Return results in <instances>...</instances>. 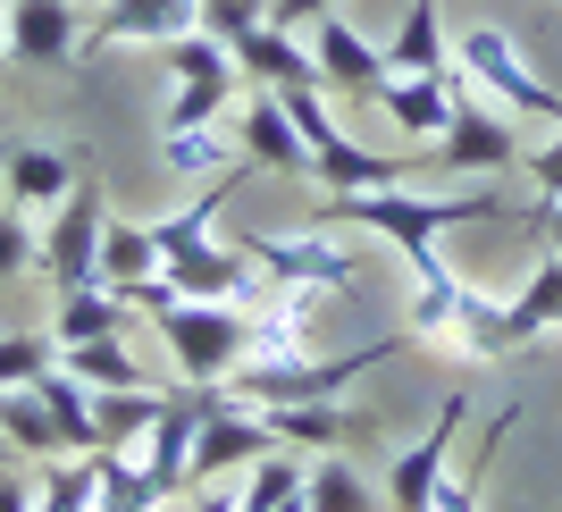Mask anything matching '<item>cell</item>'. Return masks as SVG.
Here are the masks:
<instances>
[{
    "label": "cell",
    "mask_w": 562,
    "mask_h": 512,
    "mask_svg": "<svg viewBox=\"0 0 562 512\" xmlns=\"http://www.w3.org/2000/svg\"><path fill=\"white\" fill-rule=\"evenodd\" d=\"M487 219H513L504 193H412V186H370V193H319V219L311 227H370L386 235L403 260H412V286L437 278V235L453 227H487Z\"/></svg>",
    "instance_id": "6da1fadb"
},
{
    "label": "cell",
    "mask_w": 562,
    "mask_h": 512,
    "mask_svg": "<svg viewBox=\"0 0 562 512\" xmlns=\"http://www.w3.org/2000/svg\"><path fill=\"white\" fill-rule=\"evenodd\" d=\"M117 303L151 311V327H160V345L177 353V378H186V387H227V370L252 353V303H193V294L168 286V269L117 286Z\"/></svg>",
    "instance_id": "7a4b0ae2"
},
{
    "label": "cell",
    "mask_w": 562,
    "mask_h": 512,
    "mask_svg": "<svg viewBox=\"0 0 562 512\" xmlns=\"http://www.w3.org/2000/svg\"><path fill=\"white\" fill-rule=\"evenodd\" d=\"M403 345H412V327H403V336H378V345H352V353H336V361H303V353L244 361V370L227 378V396L252 403V412H269V403H336L352 378H370L378 361H395Z\"/></svg>",
    "instance_id": "3957f363"
},
{
    "label": "cell",
    "mask_w": 562,
    "mask_h": 512,
    "mask_svg": "<svg viewBox=\"0 0 562 512\" xmlns=\"http://www.w3.org/2000/svg\"><path fill=\"white\" fill-rule=\"evenodd\" d=\"M453 68H462L487 101H504L513 118H554V126H562V93L520 59V43L504 34V25H470L462 43H453Z\"/></svg>",
    "instance_id": "277c9868"
},
{
    "label": "cell",
    "mask_w": 562,
    "mask_h": 512,
    "mask_svg": "<svg viewBox=\"0 0 562 512\" xmlns=\"http://www.w3.org/2000/svg\"><path fill=\"white\" fill-rule=\"evenodd\" d=\"M487 168H520V143H513V126L479 101V85H470L462 110H453V126L437 143H420V177L453 186V177H487Z\"/></svg>",
    "instance_id": "5b68a950"
},
{
    "label": "cell",
    "mask_w": 562,
    "mask_h": 512,
    "mask_svg": "<svg viewBox=\"0 0 562 512\" xmlns=\"http://www.w3.org/2000/svg\"><path fill=\"white\" fill-rule=\"evenodd\" d=\"M235 253L252 260L269 286H303V294H345V286H361V260L345 253V244H328V235H244Z\"/></svg>",
    "instance_id": "8992f818"
},
{
    "label": "cell",
    "mask_w": 562,
    "mask_h": 512,
    "mask_svg": "<svg viewBox=\"0 0 562 512\" xmlns=\"http://www.w3.org/2000/svg\"><path fill=\"white\" fill-rule=\"evenodd\" d=\"M470 420V378L437 403V420L420 428V445H403L395 463H386V512H428L437 488H446V463H453V437H462Z\"/></svg>",
    "instance_id": "52a82bcc"
},
{
    "label": "cell",
    "mask_w": 562,
    "mask_h": 512,
    "mask_svg": "<svg viewBox=\"0 0 562 512\" xmlns=\"http://www.w3.org/2000/svg\"><path fill=\"white\" fill-rule=\"evenodd\" d=\"M101 227H110V210H101V186L85 177V186L43 219V278L50 286H93L101 278Z\"/></svg>",
    "instance_id": "ba28073f"
},
{
    "label": "cell",
    "mask_w": 562,
    "mask_h": 512,
    "mask_svg": "<svg viewBox=\"0 0 562 512\" xmlns=\"http://www.w3.org/2000/svg\"><path fill=\"white\" fill-rule=\"evenodd\" d=\"M76 186H85V160L68 143H0V202H18L25 219H50Z\"/></svg>",
    "instance_id": "9c48e42d"
},
{
    "label": "cell",
    "mask_w": 562,
    "mask_h": 512,
    "mask_svg": "<svg viewBox=\"0 0 562 512\" xmlns=\"http://www.w3.org/2000/svg\"><path fill=\"white\" fill-rule=\"evenodd\" d=\"M202 25V0H101L93 18H85V59H101V51H160L177 43V34H193Z\"/></svg>",
    "instance_id": "30bf717a"
},
{
    "label": "cell",
    "mask_w": 562,
    "mask_h": 512,
    "mask_svg": "<svg viewBox=\"0 0 562 512\" xmlns=\"http://www.w3.org/2000/svg\"><path fill=\"white\" fill-rule=\"evenodd\" d=\"M244 177H311V143L285 110V93L269 85H244V143H235Z\"/></svg>",
    "instance_id": "8fae6325"
},
{
    "label": "cell",
    "mask_w": 562,
    "mask_h": 512,
    "mask_svg": "<svg viewBox=\"0 0 562 512\" xmlns=\"http://www.w3.org/2000/svg\"><path fill=\"white\" fill-rule=\"evenodd\" d=\"M269 420L252 412V403H211L202 412V437H193V463H186V488H211V479H227V470H252L260 454H269Z\"/></svg>",
    "instance_id": "7c38bea8"
},
{
    "label": "cell",
    "mask_w": 562,
    "mask_h": 512,
    "mask_svg": "<svg viewBox=\"0 0 562 512\" xmlns=\"http://www.w3.org/2000/svg\"><path fill=\"white\" fill-rule=\"evenodd\" d=\"M311 51H319V85H328V93H352V101H378V85L395 76L386 68V43H370L345 9L311 18Z\"/></svg>",
    "instance_id": "4fadbf2b"
},
{
    "label": "cell",
    "mask_w": 562,
    "mask_h": 512,
    "mask_svg": "<svg viewBox=\"0 0 562 512\" xmlns=\"http://www.w3.org/2000/svg\"><path fill=\"white\" fill-rule=\"evenodd\" d=\"M227 51H235V68H244V85H269V93H311V85H319V51L294 43V25H278V18L244 25ZM319 93H328V85H319Z\"/></svg>",
    "instance_id": "5bb4252c"
},
{
    "label": "cell",
    "mask_w": 562,
    "mask_h": 512,
    "mask_svg": "<svg viewBox=\"0 0 562 512\" xmlns=\"http://www.w3.org/2000/svg\"><path fill=\"white\" fill-rule=\"evenodd\" d=\"M218 403V387H186V396H168L160 420L143 428V479L160 488V504L186 488V463H193V437H202V412Z\"/></svg>",
    "instance_id": "9a60e30c"
},
{
    "label": "cell",
    "mask_w": 562,
    "mask_h": 512,
    "mask_svg": "<svg viewBox=\"0 0 562 512\" xmlns=\"http://www.w3.org/2000/svg\"><path fill=\"white\" fill-rule=\"evenodd\" d=\"M470 93V76L462 68H437V76H386L378 85V110L395 118V135L403 143H437L453 126V110H462Z\"/></svg>",
    "instance_id": "2e32d148"
},
{
    "label": "cell",
    "mask_w": 562,
    "mask_h": 512,
    "mask_svg": "<svg viewBox=\"0 0 562 512\" xmlns=\"http://www.w3.org/2000/svg\"><path fill=\"white\" fill-rule=\"evenodd\" d=\"M9 59L25 68H85V18L68 0H9Z\"/></svg>",
    "instance_id": "e0dca14e"
},
{
    "label": "cell",
    "mask_w": 562,
    "mask_h": 512,
    "mask_svg": "<svg viewBox=\"0 0 562 512\" xmlns=\"http://www.w3.org/2000/svg\"><path fill=\"white\" fill-rule=\"evenodd\" d=\"M168 286L193 294V303H260V269L235 244H202V253L168 260Z\"/></svg>",
    "instance_id": "ac0fdd59"
},
{
    "label": "cell",
    "mask_w": 562,
    "mask_h": 512,
    "mask_svg": "<svg viewBox=\"0 0 562 512\" xmlns=\"http://www.w3.org/2000/svg\"><path fill=\"white\" fill-rule=\"evenodd\" d=\"M260 420H269V437H278V445H311V454H345V445L378 437V420H352L345 396H336V403H269Z\"/></svg>",
    "instance_id": "d6986e66"
},
{
    "label": "cell",
    "mask_w": 562,
    "mask_h": 512,
    "mask_svg": "<svg viewBox=\"0 0 562 512\" xmlns=\"http://www.w3.org/2000/svg\"><path fill=\"white\" fill-rule=\"evenodd\" d=\"M235 177H244V168L211 177V186L193 193V202H177L168 219H143V227H151V244H160V269H168V260H186V253H202V244H211V227H218V210H227Z\"/></svg>",
    "instance_id": "ffe728a7"
},
{
    "label": "cell",
    "mask_w": 562,
    "mask_h": 512,
    "mask_svg": "<svg viewBox=\"0 0 562 512\" xmlns=\"http://www.w3.org/2000/svg\"><path fill=\"white\" fill-rule=\"evenodd\" d=\"M386 68L395 76H437L453 68V43H446V0H412L395 25V43H386Z\"/></svg>",
    "instance_id": "44dd1931"
},
{
    "label": "cell",
    "mask_w": 562,
    "mask_h": 512,
    "mask_svg": "<svg viewBox=\"0 0 562 512\" xmlns=\"http://www.w3.org/2000/svg\"><path fill=\"white\" fill-rule=\"evenodd\" d=\"M117 327H126V303H117L110 278L59 286V311H50V336H59V345H93V336H117Z\"/></svg>",
    "instance_id": "7402d4cb"
},
{
    "label": "cell",
    "mask_w": 562,
    "mask_h": 512,
    "mask_svg": "<svg viewBox=\"0 0 562 512\" xmlns=\"http://www.w3.org/2000/svg\"><path fill=\"white\" fill-rule=\"evenodd\" d=\"M0 437H9V454H25V463L68 454V428L50 420V403L34 396V387H0Z\"/></svg>",
    "instance_id": "603a6c76"
},
{
    "label": "cell",
    "mask_w": 562,
    "mask_h": 512,
    "mask_svg": "<svg viewBox=\"0 0 562 512\" xmlns=\"http://www.w3.org/2000/svg\"><path fill=\"white\" fill-rule=\"evenodd\" d=\"M34 396L50 403V420L68 428V454H101V412H93V387L68 370V361H50L43 378H34Z\"/></svg>",
    "instance_id": "cb8c5ba5"
},
{
    "label": "cell",
    "mask_w": 562,
    "mask_h": 512,
    "mask_svg": "<svg viewBox=\"0 0 562 512\" xmlns=\"http://www.w3.org/2000/svg\"><path fill=\"white\" fill-rule=\"evenodd\" d=\"M244 512H311V470L285 454V445H269L252 470H244Z\"/></svg>",
    "instance_id": "d4e9b609"
},
{
    "label": "cell",
    "mask_w": 562,
    "mask_h": 512,
    "mask_svg": "<svg viewBox=\"0 0 562 512\" xmlns=\"http://www.w3.org/2000/svg\"><path fill=\"white\" fill-rule=\"evenodd\" d=\"M59 361H68V370L85 378L93 396H117V387H151V378H143V361L117 345V336H93V345H59Z\"/></svg>",
    "instance_id": "484cf974"
},
{
    "label": "cell",
    "mask_w": 562,
    "mask_h": 512,
    "mask_svg": "<svg viewBox=\"0 0 562 512\" xmlns=\"http://www.w3.org/2000/svg\"><path fill=\"white\" fill-rule=\"evenodd\" d=\"M151 269H160L151 227H143V219H110V227H101V278H110V286H135V278H151Z\"/></svg>",
    "instance_id": "4316f807"
},
{
    "label": "cell",
    "mask_w": 562,
    "mask_h": 512,
    "mask_svg": "<svg viewBox=\"0 0 562 512\" xmlns=\"http://www.w3.org/2000/svg\"><path fill=\"white\" fill-rule=\"evenodd\" d=\"M93 488H101V463H93V454H50L34 512H93Z\"/></svg>",
    "instance_id": "83f0119b"
},
{
    "label": "cell",
    "mask_w": 562,
    "mask_h": 512,
    "mask_svg": "<svg viewBox=\"0 0 562 512\" xmlns=\"http://www.w3.org/2000/svg\"><path fill=\"white\" fill-rule=\"evenodd\" d=\"M244 93V76H186L177 93H168V135H186V126H218V110Z\"/></svg>",
    "instance_id": "f1b7e54d"
},
{
    "label": "cell",
    "mask_w": 562,
    "mask_h": 512,
    "mask_svg": "<svg viewBox=\"0 0 562 512\" xmlns=\"http://www.w3.org/2000/svg\"><path fill=\"white\" fill-rule=\"evenodd\" d=\"M235 160V143L218 135V126H186V135H168V177H227Z\"/></svg>",
    "instance_id": "f546056e"
},
{
    "label": "cell",
    "mask_w": 562,
    "mask_h": 512,
    "mask_svg": "<svg viewBox=\"0 0 562 512\" xmlns=\"http://www.w3.org/2000/svg\"><path fill=\"white\" fill-rule=\"evenodd\" d=\"M311 512H378L370 479H361L345 454H319V463H311Z\"/></svg>",
    "instance_id": "4dcf8cb0"
},
{
    "label": "cell",
    "mask_w": 562,
    "mask_h": 512,
    "mask_svg": "<svg viewBox=\"0 0 562 512\" xmlns=\"http://www.w3.org/2000/svg\"><path fill=\"white\" fill-rule=\"evenodd\" d=\"M50 361H59V336H34V327H25V336H0V387H34Z\"/></svg>",
    "instance_id": "1f68e13d"
},
{
    "label": "cell",
    "mask_w": 562,
    "mask_h": 512,
    "mask_svg": "<svg viewBox=\"0 0 562 512\" xmlns=\"http://www.w3.org/2000/svg\"><path fill=\"white\" fill-rule=\"evenodd\" d=\"M25 269H43V235L18 202H0V278H25Z\"/></svg>",
    "instance_id": "d6a6232c"
},
{
    "label": "cell",
    "mask_w": 562,
    "mask_h": 512,
    "mask_svg": "<svg viewBox=\"0 0 562 512\" xmlns=\"http://www.w3.org/2000/svg\"><path fill=\"white\" fill-rule=\"evenodd\" d=\"M260 18H269V0H202V34H218V43H235Z\"/></svg>",
    "instance_id": "836d02e7"
},
{
    "label": "cell",
    "mask_w": 562,
    "mask_h": 512,
    "mask_svg": "<svg viewBox=\"0 0 562 512\" xmlns=\"http://www.w3.org/2000/svg\"><path fill=\"white\" fill-rule=\"evenodd\" d=\"M520 168H529V186H538L546 202H554V193H562V135L546 143V152H529V160H520Z\"/></svg>",
    "instance_id": "e575fe53"
},
{
    "label": "cell",
    "mask_w": 562,
    "mask_h": 512,
    "mask_svg": "<svg viewBox=\"0 0 562 512\" xmlns=\"http://www.w3.org/2000/svg\"><path fill=\"white\" fill-rule=\"evenodd\" d=\"M328 9H345V0H269V18H278V25H294V34H303L311 18H328Z\"/></svg>",
    "instance_id": "d590c367"
},
{
    "label": "cell",
    "mask_w": 562,
    "mask_h": 512,
    "mask_svg": "<svg viewBox=\"0 0 562 512\" xmlns=\"http://www.w3.org/2000/svg\"><path fill=\"white\" fill-rule=\"evenodd\" d=\"M186 512H244V496H235V488H218V479H211V488H193V504Z\"/></svg>",
    "instance_id": "8d00e7d4"
},
{
    "label": "cell",
    "mask_w": 562,
    "mask_h": 512,
    "mask_svg": "<svg viewBox=\"0 0 562 512\" xmlns=\"http://www.w3.org/2000/svg\"><path fill=\"white\" fill-rule=\"evenodd\" d=\"M0 512H34V488H25L18 470H0Z\"/></svg>",
    "instance_id": "74e56055"
},
{
    "label": "cell",
    "mask_w": 562,
    "mask_h": 512,
    "mask_svg": "<svg viewBox=\"0 0 562 512\" xmlns=\"http://www.w3.org/2000/svg\"><path fill=\"white\" fill-rule=\"evenodd\" d=\"M538 227H546V244H554V253H562V193H554V202H546V193H538Z\"/></svg>",
    "instance_id": "f35d334b"
},
{
    "label": "cell",
    "mask_w": 562,
    "mask_h": 512,
    "mask_svg": "<svg viewBox=\"0 0 562 512\" xmlns=\"http://www.w3.org/2000/svg\"><path fill=\"white\" fill-rule=\"evenodd\" d=\"M0 59H9V25H0Z\"/></svg>",
    "instance_id": "ab89813d"
},
{
    "label": "cell",
    "mask_w": 562,
    "mask_h": 512,
    "mask_svg": "<svg viewBox=\"0 0 562 512\" xmlns=\"http://www.w3.org/2000/svg\"><path fill=\"white\" fill-rule=\"evenodd\" d=\"M0 143H9V135H0Z\"/></svg>",
    "instance_id": "60d3db41"
}]
</instances>
